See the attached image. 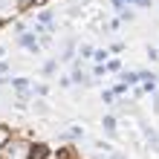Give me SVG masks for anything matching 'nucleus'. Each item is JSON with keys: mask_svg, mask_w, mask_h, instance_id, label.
Returning <instances> with one entry per match:
<instances>
[{"mask_svg": "<svg viewBox=\"0 0 159 159\" xmlns=\"http://www.w3.org/2000/svg\"><path fill=\"white\" fill-rule=\"evenodd\" d=\"M29 159H49V148H46L43 142H35L29 148Z\"/></svg>", "mask_w": 159, "mask_h": 159, "instance_id": "nucleus-1", "label": "nucleus"}, {"mask_svg": "<svg viewBox=\"0 0 159 159\" xmlns=\"http://www.w3.org/2000/svg\"><path fill=\"white\" fill-rule=\"evenodd\" d=\"M32 113L35 116H49V104H46L43 98H35L32 101Z\"/></svg>", "mask_w": 159, "mask_h": 159, "instance_id": "nucleus-2", "label": "nucleus"}, {"mask_svg": "<svg viewBox=\"0 0 159 159\" xmlns=\"http://www.w3.org/2000/svg\"><path fill=\"white\" fill-rule=\"evenodd\" d=\"M9 84L17 90V96H23V93H32V90H29V78H12Z\"/></svg>", "mask_w": 159, "mask_h": 159, "instance_id": "nucleus-3", "label": "nucleus"}, {"mask_svg": "<svg viewBox=\"0 0 159 159\" xmlns=\"http://www.w3.org/2000/svg\"><path fill=\"white\" fill-rule=\"evenodd\" d=\"M20 46H26V49H32V52H38V43H35V35H32V32H23V35H20Z\"/></svg>", "mask_w": 159, "mask_h": 159, "instance_id": "nucleus-4", "label": "nucleus"}, {"mask_svg": "<svg viewBox=\"0 0 159 159\" xmlns=\"http://www.w3.org/2000/svg\"><path fill=\"white\" fill-rule=\"evenodd\" d=\"M61 139H64V142H67V139H70V142H72V139H84V127L72 125V127H70V130H67V133H64Z\"/></svg>", "mask_w": 159, "mask_h": 159, "instance_id": "nucleus-5", "label": "nucleus"}, {"mask_svg": "<svg viewBox=\"0 0 159 159\" xmlns=\"http://www.w3.org/2000/svg\"><path fill=\"white\" fill-rule=\"evenodd\" d=\"M101 125H104L107 136H116V119L113 116H104V119H101Z\"/></svg>", "mask_w": 159, "mask_h": 159, "instance_id": "nucleus-6", "label": "nucleus"}, {"mask_svg": "<svg viewBox=\"0 0 159 159\" xmlns=\"http://www.w3.org/2000/svg\"><path fill=\"white\" fill-rule=\"evenodd\" d=\"M9 142H12V133H9V127H0V151H3Z\"/></svg>", "mask_w": 159, "mask_h": 159, "instance_id": "nucleus-7", "label": "nucleus"}, {"mask_svg": "<svg viewBox=\"0 0 159 159\" xmlns=\"http://www.w3.org/2000/svg\"><path fill=\"white\" fill-rule=\"evenodd\" d=\"M55 70H58V61H49V64H43V75H52Z\"/></svg>", "mask_w": 159, "mask_h": 159, "instance_id": "nucleus-8", "label": "nucleus"}, {"mask_svg": "<svg viewBox=\"0 0 159 159\" xmlns=\"http://www.w3.org/2000/svg\"><path fill=\"white\" fill-rule=\"evenodd\" d=\"M104 70H107V72H119V70H121V61H107Z\"/></svg>", "mask_w": 159, "mask_h": 159, "instance_id": "nucleus-9", "label": "nucleus"}, {"mask_svg": "<svg viewBox=\"0 0 159 159\" xmlns=\"http://www.w3.org/2000/svg\"><path fill=\"white\" fill-rule=\"evenodd\" d=\"M46 93H49V87H46V84H38V87H35V96H38V98H43Z\"/></svg>", "mask_w": 159, "mask_h": 159, "instance_id": "nucleus-10", "label": "nucleus"}, {"mask_svg": "<svg viewBox=\"0 0 159 159\" xmlns=\"http://www.w3.org/2000/svg\"><path fill=\"white\" fill-rule=\"evenodd\" d=\"M93 58H96V64H101V61L107 58V52H104V49H98V52H93Z\"/></svg>", "mask_w": 159, "mask_h": 159, "instance_id": "nucleus-11", "label": "nucleus"}, {"mask_svg": "<svg viewBox=\"0 0 159 159\" xmlns=\"http://www.w3.org/2000/svg\"><path fill=\"white\" fill-rule=\"evenodd\" d=\"M110 159H127L125 153H116V151H110Z\"/></svg>", "mask_w": 159, "mask_h": 159, "instance_id": "nucleus-12", "label": "nucleus"}, {"mask_svg": "<svg viewBox=\"0 0 159 159\" xmlns=\"http://www.w3.org/2000/svg\"><path fill=\"white\" fill-rule=\"evenodd\" d=\"M153 113L159 116V96H153Z\"/></svg>", "mask_w": 159, "mask_h": 159, "instance_id": "nucleus-13", "label": "nucleus"}, {"mask_svg": "<svg viewBox=\"0 0 159 159\" xmlns=\"http://www.w3.org/2000/svg\"><path fill=\"white\" fill-rule=\"evenodd\" d=\"M32 6H43V3H49V0H29Z\"/></svg>", "mask_w": 159, "mask_h": 159, "instance_id": "nucleus-14", "label": "nucleus"}, {"mask_svg": "<svg viewBox=\"0 0 159 159\" xmlns=\"http://www.w3.org/2000/svg\"><path fill=\"white\" fill-rule=\"evenodd\" d=\"M6 70H9V64H6V61H0V75H3Z\"/></svg>", "mask_w": 159, "mask_h": 159, "instance_id": "nucleus-15", "label": "nucleus"}, {"mask_svg": "<svg viewBox=\"0 0 159 159\" xmlns=\"http://www.w3.org/2000/svg\"><path fill=\"white\" fill-rule=\"evenodd\" d=\"M0 55H3V46H0Z\"/></svg>", "mask_w": 159, "mask_h": 159, "instance_id": "nucleus-16", "label": "nucleus"}]
</instances>
